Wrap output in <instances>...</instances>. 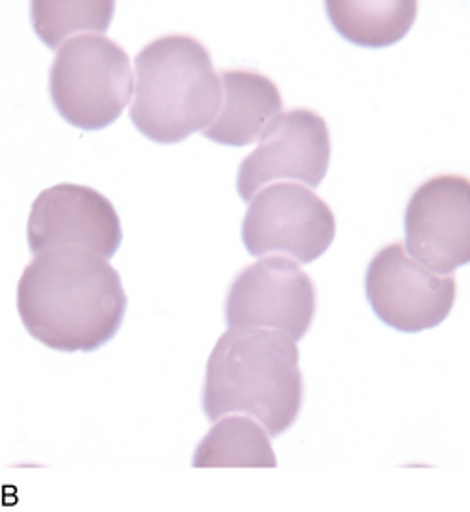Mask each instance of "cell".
I'll use <instances>...</instances> for the list:
<instances>
[{
	"mask_svg": "<svg viewBox=\"0 0 470 512\" xmlns=\"http://www.w3.org/2000/svg\"><path fill=\"white\" fill-rule=\"evenodd\" d=\"M127 293L108 259L78 248L38 254L17 286L29 335L59 352H95L118 335Z\"/></svg>",
	"mask_w": 470,
	"mask_h": 512,
	"instance_id": "1",
	"label": "cell"
},
{
	"mask_svg": "<svg viewBox=\"0 0 470 512\" xmlns=\"http://www.w3.org/2000/svg\"><path fill=\"white\" fill-rule=\"evenodd\" d=\"M303 399L299 348L286 333L231 327L219 337L202 388V409L210 422L244 414L280 437L297 422Z\"/></svg>",
	"mask_w": 470,
	"mask_h": 512,
	"instance_id": "2",
	"label": "cell"
},
{
	"mask_svg": "<svg viewBox=\"0 0 470 512\" xmlns=\"http://www.w3.org/2000/svg\"><path fill=\"white\" fill-rule=\"evenodd\" d=\"M135 101L129 116L157 144H178L216 120L223 87L199 40L161 36L135 59Z\"/></svg>",
	"mask_w": 470,
	"mask_h": 512,
	"instance_id": "3",
	"label": "cell"
},
{
	"mask_svg": "<svg viewBox=\"0 0 470 512\" xmlns=\"http://www.w3.org/2000/svg\"><path fill=\"white\" fill-rule=\"evenodd\" d=\"M133 91L131 59L118 42L106 36H74L53 59L51 103L72 127L106 129L119 120Z\"/></svg>",
	"mask_w": 470,
	"mask_h": 512,
	"instance_id": "4",
	"label": "cell"
},
{
	"mask_svg": "<svg viewBox=\"0 0 470 512\" xmlns=\"http://www.w3.org/2000/svg\"><path fill=\"white\" fill-rule=\"evenodd\" d=\"M336 220L331 206L316 193L295 184L263 188L242 222V242L253 257H295L308 265L333 244Z\"/></svg>",
	"mask_w": 470,
	"mask_h": 512,
	"instance_id": "5",
	"label": "cell"
},
{
	"mask_svg": "<svg viewBox=\"0 0 470 512\" xmlns=\"http://www.w3.org/2000/svg\"><path fill=\"white\" fill-rule=\"evenodd\" d=\"M365 293L374 314L401 333H421L442 324L455 305L454 276H442L393 242L372 257Z\"/></svg>",
	"mask_w": 470,
	"mask_h": 512,
	"instance_id": "6",
	"label": "cell"
},
{
	"mask_svg": "<svg viewBox=\"0 0 470 512\" xmlns=\"http://www.w3.org/2000/svg\"><path fill=\"white\" fill-rule=\"evenodd\" d=\"M316 314V288L299 265L267 257L240 271L225 301L229 327H269L301 341Z\"/></svg>",
	"mask_w": 470,
	"mask_h": 512,
	"instance_id": "7",
	"label": "cell"
},
{
	"mask_svg": "<svg viewBox=\"0 0 470 512\" xmlns=\"http://www.w3.org/2000/svg\"><path fill=\"white\" fill-rule=\"evenodd\" d=\"M331 161V137L325 120L306 108L280 114L259 138V146L238 169L236 189L242 201L278 180H297L318 188Z\"/></svg>",
	"mask_w": 470,
	"mask_h": 512,
	"instance_id": "8",
	"label": "cell"
},
{
	"mask_svg": "<svg viewBox=\"0 0 470 512\" xmlns=\"http://www.w3.org/2000/svg\"><path fill=\"white\" fill-rule=\"evenodd\" d=\"M408 256L433 273H454L470 261V184L440 174L423 182L404 212Z\"/></svg>",
	"mask_w": 470,
	"mask_h": 512,
	"instance_id": "9",
	"label": "cell"
},
{
	"mask_svg": "<svg viewBox=\"0 0 470 512\" xmlns=\"http://www.w3.org/2000/svg\"><path fill=\"white\" fill-rule=\"evenodd\" d=\"M27 240L36 256L57 248H78L110 259L123 242V229L116 208L97 189L59 184L36 197Z\"/></svg>",
	"mask_w": 470,
	"mask_h": 512,
	"instance_id": "10",
	"label": "cell"
},
{
	"mask_svg": "<svg viewBox=\"0 0 470 512\" xmlns=\"http://www.w3.org/2000/svg\"><path fill=\"white\" fill-rule=\"evenodd\" d=\"M219 78L223 101L216 120L204 129V137L221 146H250L282 114L280 89L253 70H223Z\"/></svg>",
	"mask_w": 470,
	"mask_h": 512,
	"instance_id": "11",
	"label": "cell"
},
{
	"mask_svg": "<svg viewBox=\"0 0 470 512\" xmlns=\"http://www.w3.org/2000/svg\"><path fill=\"white\" fill-rule=\"evenodd\" d=\"M325 10L336 33L359 48H389L410 33L414 0H327Z\"/></svg>",
	"mask_w": 470,
	"mask_h": 512,
	"instance_id": "12",
	"label": "cell"
},
{
	"mask_svg": "<svg viewBox=\"0 0 470 512\" xmlns=\"http://www.w3.org/2000/svg\"><path fill=\"white\" fill-rule=\"evenodd\" d=\"M269 435L250 418H219L195 450L193 467H276Z\"/></svg>",
	"mask_w": 470,
	"mask_h": 512,
	"instance_id": "13",
	"label": "cell"
},
{
	"mask_svg": "<svg viewBox=\"0 0 470 512\" xmlns=\"http://www.w3.org/2000/svg\"><path fill=\"white\" fill-rule=\"evenodd\" d=\"M116 4L108 0H72V2H31L34 33L50 48L57 50L68 36L84 31L102 33L114 19Z\"/></svg>",
	"mask_w": 470,
	"mask_h": 512,
	"instance_id": "14",
	"label": "cell"
}]
</instances>
